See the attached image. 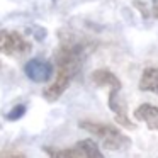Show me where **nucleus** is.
<instances>
[{
  "mask_svg": "<svg viewBox=\"0 0 158 158\" xmlns=\"http://www.w3.org/2000/svg\"><path fill=\"white\" fill-rule=\"evenodd\" d=\"M78 126L82 129L89 131L92 136L99 138L102 141V146L106 150H112V151H119V150H126L131 144L129 138L126 134H123L116 126L112 124H104V123H95V121H80Z\"/></svg>",
  "mask_w": 158,
  "mask_h": 158,
  "instance_id": "obj_1",
  "label": "nucleus"
},
{
  "mask_svg": "<svg viewBox=\"0 0 158 158\" xmlns=\"http://www.w3.org/2000/svg\"><path fill=\"white\" fill-rule=\"evenodd\" d=\"M48 158H104L99 144L94 139H82L72 148L44 146Z\"/></svg>",
  "mask_w": 158,
  "mask_h": 158,
  "instance_id": "obj_2",
  "label": "nucleus"
},
{
  "mask_svg": "<svg viewBox=\"0 0 158 158\" xmlns=\"http://www.w3.org/2000/svg\"><path fill=\"white\" fill-rule=\"evenodd\" d=\"M31 51V44L17 31H0V53L9 56H22Z\"/></svg>",
  "mask_w": 158,
  "mask_h": 158,
  "instance_id": "obj_3",
  "label": "nucleus"
},
{
  "mask_svg": "<svg viewBox=\"0 0 158 158\" xmlns=\"http://www.w3.org/2000/svg\"><path fill=\"white\" fill-rule=\"evenodd\" d=\"M24 72L29 80H32L36 83H44L53 77V65L49 61H46V60L32 58L26 63Z\"/></svg>",
  "mask_w": 158,
  "mask_h": 158,
  "instance_id": "obj_4",
  "label": "nucleus"
},
{
  "mask_svg": "<svg viewBox=\"0 0 158 158\" xmlns=\"http://www.w3.org/2000/svg\"><path fill=\"white\" fill-rule=\"evenodd\" d=\"M107 104H109V109L114 112L116 123L121 124V126H124V127L133 129L134 124L131 123L129 117H127V107H126V102H124L123 95H121V89H112V90H110Z\"/></svg>",
  "mask_w": 158,
  "mask_h": 158,
  "instance_id": "obj_5",
  "label": "nucleus"
},
{
  "mask_svg": "<svg viewBox=\"0 0 158 158\" xmlns=\"http://www.w3.org/2000/svg\"><path fill=\"white\" fill-rule=\"evenodd\" d=\"M72 80H73V77L68 75V73H65V72H56L55 82H53L51 85L48 87V89H44V92H43L44 99L48 100V102H55V100H58L60 97L63 95V92H65V90L70 87Z\"/></svg>",
  "mask_w": 158,
  "mask_h": 158,
  "instance_id": "obj_6",
  "label": "nucleus"
},
{
  "mask_svg": "<svg viewBox=\"0 0 158 158\" xmlns=\"http://www.w3.org/2000/svg\"><path fill=\"white\" fill-rule=\"evenodd\" d=\"M134 117L138 121L146 123V126L150 129L158 131V107L151 106V104H143L134 110Z\"/></svg>",
  "mask_w": 158,
  "mask_h": 158,
  "instance_id": "obj_7",
  "label": "nucleus"
},
{
  "mask_svg": "<svg viewBox=\"0 0 158 158\" xmlns=\"http://www.w3.org/2000/svg\"><path fill=\"white\" fill-rule=\"evenodd\" d=\"M92 82L95 83V85H99V87H109L110 90L112 89H123L121 80L107 68L95 70V72L92 73Z\"/></svg>",
  "mask_w": 158,
  "mask_h": 158,
  "instance_id": "obj_8",
  "label": "nucleus"
},
{
  "mask_svg": "<svg viewBox=\"0 0 158 158\" xmlns=\"http://www.w3.org/2000/svg\"><path fill=\"white\" fill-rule=\"evenodd\" d=\"M139 90L158 94V68H144L143 75L139 78Z\"/></svg>",
  "mask_w": 158,
  "mask_h": 158,
  "instance_id": "obj_9",
  "label": "nucleus"
},
{
  "mask_svg": "<svg viewBox=\"0 0 158 158\" xmlns=\"http://www.w3.org/2000/svg\"><path fill=\"white\" fill-rule=\"evenodd\" d=\"M26 110H27V106H26V104H17V106H14L7 114H5V119L7 121H17L26 114Z\"/></svg>",
  "mask_w": 158,
  "mask_h": 158,
  "instance_id": "obj_10",
  "label": "nucleus"
},
{
  "mask_svg": "<svg viewBox=\"0 0 158 158\" xmlns=\"http://www.w3.org/2000/svg\"><path fill=\"white\" fill-rule=\"evenodd\" d=\"M0 158H27L22 151L12 150V148H5V150H0Z\"/></svg>",
  "mask_w": 158,
  "mask_h": 158,
  "instance_id": "obj_11",
  "label": "nucleus"
},
{
  "mask_svg": "<svg viewBox=\"0 0 158 158\" xmlns=\"http://www.w3.org/2000/svg\"><path fill=\"white\" fill-rule=\"evenodd\" d=\"M134 5H136V7H139V12L144 15V17H148V15H150V14H148V10H146V5L141 4L139 0H134Z\"/></svg>",
  "mask_w": 158,
  "mask_h": 158,
  "instance_id": "obj_12",
  "label": "nucleus"
},
{
  "mask_svg": "<svg viewBox=\"0 0 158 158\" xmlns=\"http://www.w3.org/2000/svg\"><path fill=\"white\" fill-rule=\"evenodd\" d=\"M153 15L158 19V0H153Z\"/></svg>",
  "mask_w": 158,
  "mask_h": 158,
  "instance_id": "obj_13",
  "label": "nucleus"
}]
</instances>
